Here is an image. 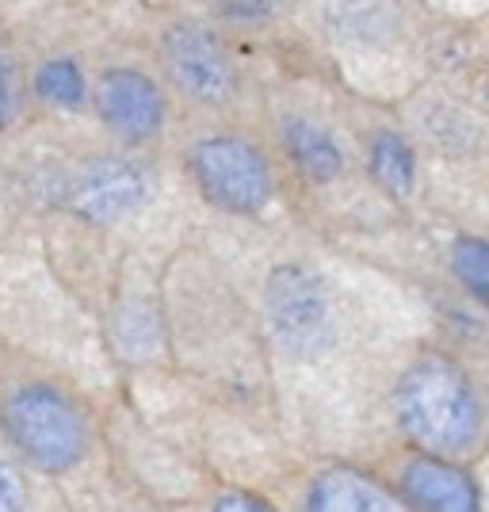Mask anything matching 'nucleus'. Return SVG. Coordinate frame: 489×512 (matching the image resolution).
Here are the masks:
<instances>
[{
  "label": "nucleus",
  "instance_id": "nucleus-7",
  "mask_svg": "<svg viewBox=\"0 0 489 512\" xmlns=\"http://www.w3.org/2000/svg\"><path fill=\"white\" fill-rule=\"evenodd\" d=\"M268 306H272V325L287 344L318 341L325 333V299L318 283L302 268H276L268 283Z\"/></svg>",
  "mask_w": 489,
  "mask_h": 512
},
{
  "label": "nucleus",
  "instance_id": "nucleus-11",
  "mask_svg": "<svg viewBox=\"0 0 489 512\" xmlns=\"http://www.w3.org/2000/svg\"><path fill=\"white\" fill-rule=\"evenodd\" d=\"M367 161H371V176H375L390 195L413 192L417 165H413V150L405 146L398 134H375V138H371V150H367Z\"/></svg>",
  "mask_w": 489,
  "mask_h": 512
},
{
  "label": "nucleus",
  "instance_id": "nucleus-1",
  "mask_svg": "<svg viewBox=\"0 0 489 512\" xmlns=\"http://www.w3.org/2000/svg\"><path fill=\"white\" fill-rule=\"evenodd\" d=\"M398 425L428 455H467L482 436V402L459 363L428 356L394 390Z\"/></svg>",
  "mask_w": 489,
  "mask_h": 512
},
{
  "label": "nucleus",
  "instance_id": "nucleus-8",
  "mask_svg": "<svg viewBox=\"0 0 489 512\" xmlns=\"http://www.w3.org/2000/svg\"><path fill=\"white\" fill-rule=\"evenodd\" d=\"M402 490L417 512H482V497L467 470L432 455H421L405 467Z\"/></svg>",
  "mask_w": 489,
  "mask_h": 512
},
{
  "label": "nucleus",
  "instance_id": "nucleus-16",
  "mask_svg": "<svg viewBox=\"0 0 489 512\" xmlns=\"http://www.w3.org/2000/svg\"><path fill=\"white\" fill-rule=\"evenodd\" d=\"M12 111H16V96H12V77H8V65L0 58V130L12 123Z\"/></svg>",
  "mask_w": 489,
  "mask_h": 512
},
{
  "label": "nucleus",
  "instance_id": "nucleus-12",
  "mask_svg": "<svg viewBox=\"0 0 489 512\" xmlns=\"http://www.w3.org/2000/svg\"><path fill=\"white\" fill-rule=\"evenodd\" d=\"M35 96H39L43 104L58 107V111H77L88 96L85 73L77 69L73 58H50V62H43V69L35 73Z\"/></svg>",
  "mask_w": 489,
  "mask_h": 512
},
{
  "label": "nucleus",
  "instance_id": "nucleus-6",
  "mask_svg": "<svg viewBox=\"0 0 489 512\" xmlns=\"http://www.w3.org/2000/svg\"><path fill=\"white\" fill-rule=\"evenodd\" d=\"M146 176L134 161L123 157H100L77 172L73 180V211L88 218V222H123L146 203Z\"/></svg>",
  "mask_w": 489,
  "mask_h": 512
},
{
  "label": "nucleus",
  "instance_id": "nucleus-9",
  "mask_svg": "<svg viewBox=\"0 0 489 512\" xmlns=\"http://www.w3.org/2000/svg\"><path fill=\"white\" fill-rule=\"evenodd\" d=\"M302 512H413L402 497L375 482L371 474L352 467L325 470L318 482L306 493Z\"/></svg>",
  "mask_w": 489,
  "mask_h": 512
},
{
  "label": "nucleus",
  "instance_id": "nucleus-3",
  "mask_svg": "<svg viewBox=\"0 0 489 512\" xmlns=\"http://www.w3.org/2000/svg\"><path fill=\"white\" fill-rule=\"evenodd\" d=\"M192 176L214 207L234 214H256L272 199V172L264 153L245 138H203L192 150Z\"/></svg>",
  "mask_w": 489,
  "mask_h": 512
},
{
  "label": "nucleus",
  "instance_id": "nucleus-15",
  "mask_svg": "<svg viewBox=\"0 0 489 512\" xmlns=\"http://www.w3.org/2000/svg\"><path fill=\"white\" fill-rule=\"evenodd\" d=\"M211 512H272L264 501H256L249 493H230V497H222Z\"/></svg>",
  "mask_w": 489,
  "mask_h": 512
},
{
  "label": "nucleus",
  "instance_id": "nucleus-13",
  "mask_svg": "<svg viewBox=\"0 0 489 512\" xmlns=\"http://www.w3.org/2000/svg\"><path fill=\"white\" fill-rule=\"evenodd\" d=\"M451 272H455V279L467 287L474 299L486 302V295H489L486 241H478V237H459L455 249H451Z\"/></svg>",
  "mask_w": 489,
  "mask_h": 512
},
{
  "label": "nucleus",
  "instance_id": "nucleus-5",
  "mask_svg": "<svg viewBox=\"0 0 489 512\" xmlns=\"http://www.w3.org/2000/svg\"><path fill=\"white\" fill-rule=\"evenodd\" d=\"M92 96L104 127L123 142H146L161 130V119H165L161 88L138 69H107L96 81Z\"/></svg>",
  "mask_w": 489,
  "mask_h": 512
},
{
  "label": "nucleus",
  "instance_id": "nucleus-10",
  "mask_svg": "<svg viewBox=\"0 0 489 512\" xmlns=\"http://www.w3.org/2000/svg\"><path fill=\"white\" fill-rule=\"evenodd\" d=\"M283 142H287V153H291V161H295L298 172H302L306 180L329 184V180L341 172V165H344L341 146H337L333 134L321 130L318 123H310V119H287Z\"/></svg>",
  "mask_w": 489,
  "mask_h": 512
},
{
  "label": "nucleus",
  "instance_id": "nucleus-14",
  "mask_svg": "<svg viewBox=\"0 0 489 512\" xmlns=\"http://www.w3.org/2000/svg\"><path fill=\"white\" fill-rule=\"evenodd\" d=\"M23 505H27V486L20 470L12 463H0V512H23Z\"/></svg>",
  "mask_w": 489,
  "mask_h": 512
},
{
  "label": "nucleus",
  "instance_id": "nucleus-4",
  "mask_svg": "<svg viewBox=\"0 0 489 512\" xmlns=\"http://www.w3.org/2000/svg\"><path fill=\"white\" fill-rule=\"evenodd\" d=\"M161 58L169 69L172 85L184 96H192L199 104H222L234 92V65L230 54L211 31L195 27V23H176L165 31Z\"/></svg>",
  "mask_w": 489,
  "mask_h": 512
},
{
  "label": "nucleus",
  "instance_id": "nucleus-2",
  "mask_svg": "<svg viewBox=\"0 0 489 512\" xmlns=\"http://www.w3.org/2000/svg\"><path fill=\"white\" fill-rule=\"evenodd\" d=\"M4 425L12 444L39 470H69L81 463L88 432L73 402L50 386H27L8 398Z\"/></svg>",
  "mask_w": 489,
  "mask_h": 512
}]
</instances>
